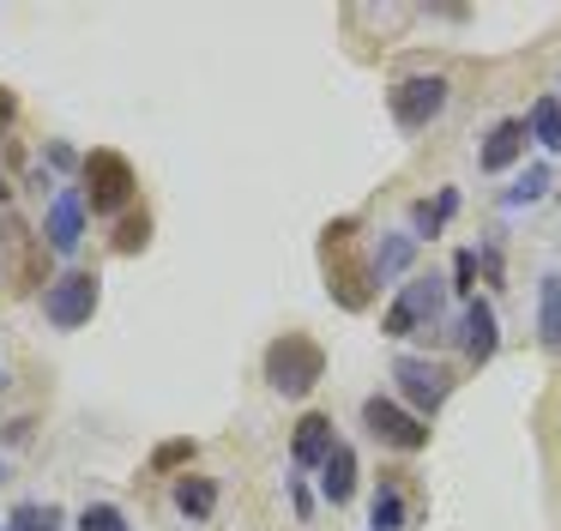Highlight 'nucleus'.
I'll return each instance as SVG.
<instances>
[{
  "instance_id": "nucleus-8",
  "label": "nucleus",
  "mask_w": 561,
  "mask_h": 531,
  "mask_svg": "<svg viewBox=\"0 0 561 531\" xmlns=\"http://www.w3.org/2000/svg\"><path fill=\"white\" fill-rule=\"evenodd\" d=\"M43 314H49V326H61V332L85 326L91 314H98V272H61L43 290Z\"/></svg>"
},
{
  "instance_id": "nucleus-2",
  "label": "nucleus",
  "mask_w": 561,
  "mask_h": 531,
  "mask_svg": "<svg viewBox=\"0 0 561 531\" xmlns=\"http://www.w3.org/2000/svg\"><path fill=\"white\" fill-rule=\"evenodd\" d=\"M356 241V217H339V224H327V236H320V253H327V272H332V296H339V308H368V290H375V278H368V266L351 253Z\"/></svg>"
},
{
  "instance_id": "nucleus-23",
  "label": "nucleus",
  "mask_w": 561,
  "mask_h": 531,
  "mask_svg": "<svg viewBox=\"0 0 561 531\" xmlns=\"http://www.w3.org/2000/svg\"><path fill=\"white\" fill-rule=\"evenodd\" d=\"M79 531H127V519H122V507H110V501H91L85 513H79Z\"/></svg>"
},
{
  "instance_id": "nucleus-28",
  "label": "nucleus",
  "mask_w": 561,
  "mask_h": 531,
  "mask_svg": "<svg viewBox=\"0 0 561 531\" xmlns=\"http://www.w3.org/2000/svg\"><path fill=\"white\" fill-rule=\"evenodd\" d=\"M0 477H7V465H0Z\"/></svg>"
},
{
  "instance_id": "nucleus-7",
  "label": "nucleus",
  "mask_w": 561,
  "mask_h": 531,
  "mask_svg": "<svg viewBox=\"0 0 561 531\" xmlns=\"http://www.w3.org/2000/svg\"><path fill=\"white\" fill-rule=\"evenodd\" d=\"M387 103H392V121H399L404 133H423L428 121L447 109V79L440 72H416V79H399L387 91Z\"/></svg>"
},
{
  "instance_id": "nucleus-24",
  "label": "nucleus",
  "mask_w": 561,
  "mask_h": 531,
  "mask_svg": "<svg viewBox=\"0 0 561 531\" xmlns=\"http://www.w3.org/2000/svg\"><path fill=\"white\" fill-rule=\"evenodd\" d=\"M182 465H194V441H158L151 471H182Z\"/></svg>"
},
{
  "instance_id": "nucleus-13",
  "label": "nucleus",
  "mask_w": 561,
  "mask_h": 531,
  "mask_svg": "<svg viewBox=\"0 0 561 531\" xmlns=\"http://www.w3.org/2000/svg\"><path fill=\"white\" fill-rule=\"evenodd\" d=\"M332 447H339V434H332V417L308 410V417L296 422V434H290V459H296V465H327Z\"/></svg>"
},
{
  "instance_id": "nucleus-9",
  "label": "nucleus",
  "mask_w": 561,
  "mask_h": 531,
  "mask_svg": "<svg viewBox=\"0 0 561 531\" xmlns=\"http://www.w3.org/2000/svg\"><path fill=\"white\" fill-rule=\"evenodd\" d=\"M43 236H49L55 253H73L79 241H85V193L79 188H61L49 205V217H43Z\"/></svg>"
},
{
  "instance_id": "nucleus-3",
  "label": "nucleus",
  "mask_w": 561,
  "mask_h": 531,
  "mask_svg": "<svg viewBox=\"0 0 561 531\" xmlns=\"http://www.w3.org/2000/svg\"><path fill=\"white\" fill-rule=\"evenodd\" d=\"M440 308H447V284H440V278H411V284L399 290V302L380 314V332L411 338L416 326H440Z\"/></svg>"
},
{
  "instance_id": "nucleus-21",
  "label": "nucleus",
  "mask_w": 561,
  "mask_h": 531,
  "mask_svg": "<svg viewBox=\"0 0 561 531\" xmlns=\"http://www.w3.org/2000/svg\"><path fill=\"white\" fill-rule=\"evenodd\" d=\"M55 526H61V513H55V507H37V501L13 507V519H7V531H55Z\"/></svg>"
},
{
  "instance_id": "nucleus-29",
  "label": "nucleus",
  "mask_w": 561,
  "mask_h": 531,
  "mask_svg": "<svg viewBox=\"0 0 561 531\" xmlns=\"http://www.w3.org/2000/svg\"><path fill=\"white\" fill-rule=\"evenodd\" d=\"M0 531H7V526H0Z\"/></svg>"
},
{
  "instance_id": "nucleus-19",
  "label": "nucleus",
  "mask_w": 561,
  "mask_h": 531,
  "mask_svg": "<svg viewBox=\"0 0 561 531\" xmlns=\"http://www.w3.org/2000/svg\"><path fill=\"white\" fill-rule=\"evenodd\" d=\"M368 531H404V495H399V483H380L375 489V507H368Z\"/></svg>"
},
{
  "instance_id": "nucleus-11",
  "label": "nucleus",
  "mask_w": 561,
  "mask_h": 531,
  "mask_svg": "<svg viewBox=\"0 0 561 531\" xmlns=\"http://www.w3.org/2000/svg\"><path fill=\"white\" fill-rule=\"evenodd\" d=\"M525 139H531V127H525L519 115L495 121V127H489V139H483V151H477V163H483L489 176H501V169H513L525 157Z\"/></svg>"
},
{
  "instance_id": "nucleus-17",
  "label": "nucleus",
  "mask_w": 561,
  "mask_h": 531,
  "mask_svg": "<svg viewBox=\"0 0 561 531\" xmlns=\"http://www.w3.org/2000/svg\"><path fill=\"white\" fill-rule=\"evenodd\" d=\"M537 332H543L549 350H561V278L556 272L537 284Z\"/></svg>"
},
{
  "instance_id": "nucleus-4",
  "label": "nucleus",
  "mask_w": 561,
  "mask_h": 531,
  "mask_svg": "<svg viewBox=\"0 0 561 531\" xmlns=\"http://www.w3.org/2000/svg\"><path fill=\"white\" fill-rule=\"evenodd\" d=\"M392 381H399V398H404L411 417H435V410L447 405V393H453V374L440 369V362H428V357H399L392 362Z\"/></svg>"
},
{
  "instance_id": "nucleus-15",
  "label": "nucleus",
  "mask_w": 561,
  "mask_h": 531,
  "mask_svg": "<svg viewBox=\"0 0 561 531\" xmlns=\"http://www.w3.org/2000/svg\"><path fill=\"white\" fill-rule=\"evenodd\" d=\"M453 212H459V193H453V188H440L435 205L416 200V205H411V236H416V241H423V236H440V224H447Z\"/></svg>"
},
{
  "instance_id": "nucleus-14",
  "label": "nucleus",
  "mask_w": 561,
  "mask_h": 531,
  "mask_svg": "<svg viewBox=\"0 0 561 531\" xmlns=\"http://www.w3.org/2000/svg\"><path fill=\"white\" fill-rule=\"evenodd\" d=\"M320 495H327L332 507H344V501L356 495V453H351L344 441L332 447V453H327V465H320Z\"/></svg>"
},
{
  "instance_id": "nucleus-10",
  "label": "nucleus",
  "mask_w": 561,
  "mask_h": 531,
  "mask_svg": "<svg viewBox=\"0 0 561 531\" xmlns=\"http://www.w3.org/2000/svg\"><path fill=\"white\" fill-rule=\"evenodd\" d=\"M459 344H465V357L483 369L489 357H495V344H501V326H495V308H489L483 296H471L465 302V314H459Z\"/></svg>"
},
{
  "instance_id": "nucleus-6",
  "label": "nucleus",
  "mask_w": 561,
  "mask_h": 531,
  "mask_svg": "<svg viewBox=\"0 0 561 531\" xmlns=\"http://www.w3.org/2000/svg\"><path fill=\"white\" fill-rule=\"evenodd\" d=\"M79 169H85V205L91 212H122V205L134 200V188H139L134 163H127L122 151H91Z\"/></svg>"
},
{
  "instance_id": "nucleus-18",
  "label": "nucleus",
  "mask_w": 561,
  "mask_h": 531,
  "mask_svg": "<svg viewBox=\"0 0 561 531\" xmlns=\"http://www.w3.org/2000/svg\"><path fill=\"white\" fill-rule=\"evenodd\" d=\"M525 127H531V139L543 145V151H561V97H537Z\"/></svg>"
},
{
  "instance_id": "nucleus-5",
  "label": "nucleus",
  "mask_w": 561,
  "mask_h": 531,
  "mask_svg": "<svg viewBox=\"0 0 561 531\" xmlns=\"http://www.w3.org/2000/svg\"><path fill=\"white\" fill-rule=\"evenodd\" d=\"M363 429L375 434L380 447H392V453H423L428 447V422L411 417V410L399 405V398H363Z\"/></svg>"
},
{
  "instance_id": "nucleus-27",
  "label": "nucleus",
  "mask_w": 561,
  "mask_h": 531,
  "mask_svg": "<svg viewBox=\"0 0 561 531\" xmlns=\"http://www.w3.org/2000/svg\"><path fill=\"white\" fill-rule=\"evenodd\" d=\"M0 393H7V374H0Z\"/></svg>"
},
{
  "instance_id": "nucleus-12",
  "label": "nucleus",
  "mask_w": 561,
  "mask_h": 531,
  "mask_svg": "<svg viewBox=\"0 0 561 531\" xmlns=\"http://www.w3.org/2000/svg\"><path fill=\"white\" fill-rule=\"evenodd\" d=\"M416 260V236L411 229H387V236L375 241V253H368V278L375 284H392V278H404Z\"/></svg>"
},
{
  "instance_id": "nucleus-16",
  "label": "nucleus",
  "mask_w": 561,
  "mask_h": 531,
  "mask_svg": "<svg viewBox=\"0 0 561 531\" xmlns=\"http://www.w3.org/2000/svg\"><path fill=\"white\" fill-rule=\"evenodd\" d=\"M175 507L187 519H211L218 513V483L211 477H175Z\"/></svg>"
},
{
  "instance_id": "nucleus-25",
  "label": "nucleus",
  "mask_w": 561,
  "mask_h": 531,
  "mask_svg": "<svg viewBox=\"0 0 561 531\" xmlns=\"http://www.w3.org/2000/svg\"><path fill=\"white\" fill-rule=\"evenodd\" d=\"M471 278H477V253H471V248H465V253H459V260H453V284H447V290H459V296H471V290H477V284H471Z\"/></svg>"
},
{
  "instance_id": "nucleus-26",
  "label": "nucleus",
  "mask_w": 561,
  "mask_h": 531,
  "mask_svg": "<svg viewBox=\"0 0 561 531\" xmlns=\"http://www.w3.org/2000/svg\"><path fill=\"white\" fill-rule=\"evenodd\" d=\"M13 121H19V97L0 84V139H7V127H13Z\"/></svg>"
},
{
  "instance_id": "nucleus-20",
  "label": "nucleus",
  "mask_w": 561,
  "mask_h": 531,
  "mask_svg": "<svg viewBox=\"0 0 561 531\" xmlns=\"http://www.w3.org/2000/svg\"><path fill=\"white\" fill-rule=\"evenodd\" d=\"M151 241V217L146 212H134V217H122L115 224V253H139Z\"/></svg>"
},
{
  "instance_id": "nucleus-1",
  "label": "nucleus",
  "mask_w": 561,
  "mask_h": 531,
  "mask_svg": "<svg viewBox=\"0 0 561 531\" xmlns=\"http://www.w3.org/2000/svg\"><path fill=\"white\" fill-rule=\"evenodd\" d=\"M266 381H272V393H284V398H308L320 381H327V350H320L308 332L272 338L266 344Z\"/></svg>"
},
{
  "instance_id": "nucleus-22",
  "label": "nucleus",
  "mask_w": 561,
  "mask_h": 531,
  "mask_svg": "<svg viewBox=\"0 0 561 531\" xmlns=\"http://www.w3.org/2000/svg\"><path fill=\"white\" fill-rule=\"evenodd\" d=\"M543 193H549V163H531L519 181H513L507 205H531V200H543Z\"/></svg>"
}]
</instances>
